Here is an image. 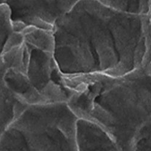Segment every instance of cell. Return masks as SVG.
I'll use <instances>...</instances> for the list:
<instances>
[{
	"label": "cell",
	"mask_w": 151,
	"mask_h": 151,
	"mask_svg": "<svg viewBox=\"0 0 151 151\" xmlns=\"http://www.w3.org/2000/svg\"><path fill=\"white\" fill-rule=\"evenodd\" d=\"M68 104L79 118L99 125L119 150L150 151V70L97 74L67 82Z\"/></svg>",
	"instance_id": "7a4b0ae2"
},
{
	"label": "cell",
	"mask_w": 151,
	"mask_h": 151,
	"mask_svg": "<svg viewBox=\"0 0 151 151\" xmlns=\"http://www.w3.org/2000/svg\"><path fill=\"white\" fill-rule=\"evenodd\" d=\"M52 33L55 60L65 80L150 70V14L123 13L80 0Z\"/></svg>",
	"instance_id": "6da1fadb"
},
{
	"label": "cell",
	"mask_w": 151,
	"mask_h": 151,
	"mask_svg": "<svg viewBox=\"0 0 151 151\" xmlns=\"http://www.w3.org/2000/svg\"><path fill=\"white\" fill-rule=\"evenodd\" d=\"M106 7L132 15L150 14L151 0H94Z\"/></svg>",
	"instance_id": "ba28073f"
},
{
	"label": "cell",
	"mask_w": 151,
	"mask_h": 151,
	"mask_svg": "<svg viewBox=\"0 0 151 151\" xmlns=\"http://www.w3.org/2000/svg\"><path fill=\"white\" fill-rule=\"evenodd\" d=\"M80 0H7L16 31L28 27L53 30L57 21Z\"/></svg>",
	"instance_id": "277c9868"
},
{
	"label": "cell",
	"mask_w": 151,
	"mask_h": 151,
	"mask_svg": "<svg viewBox=\"0 0 151 151\" xmlns=\"http://www.w3.org/2000/svg\"><path fill=\"white\" fill-rule=\"evenodd\" d=\"M78 150H119L109 134L96 123L78 117L76 127Z\"/></svg>",
	"instance_id": "5b68a950"
},
{
	"label": "cell",
	"mask_w": 151,
	"mask_h": 151,
	"mask_svg": "<svg viewBox=\"0 0 151 151\" xmlns=\"http://www.w3.org/2000/svg\"><path fill=\"white\" fill-rule=\"evenodd\" d=\"M78 117L67 102L27 105L0 137V151L78 150Z\"/></svg>",
	"instance_id": "3957f363"
},
{
	"label": "cell",
	"mask_w": 151,
	"mask_h": 151,
	"mask_svg": "<svg viewBox=\"0 0 151 151\" xmlns=\"http://www.w3.org/2000/svg\"><path fill=\"white\" fill-rule=\"evenodd\" d=\"M6 1H7V0H0V5L5 4Z\"/></svg>",
	"instance_id": "9c48e42d"
},
{
	"label": "cell",
	"mask_w": 151,
	"mask_h": 151,
	"mask_svg": "<svg viewBox=\"0 0 151 151\" xmlns=\"http://www.w3.org/2000/svg\"><path fill=\"white\" fill-rule=\"evenodd\" d=\"M6 62L0 60V134H3L17 116L27 105L21 102L7 88L3 79Z\"/></svg>",
	"instance_id": "8992f818"
},
{
	"label": "cell",
	"mask_w": 151,
	"mask_h": 151,
	"mask_svg": "<svg viewBox=\"0 0 151 151\" xmlns=\"http://www.w3.org/2000/svg\"><path fill=\"white\" fill-rule=\"evenodd\" d=\"M22 41L23 34L15 30L7 6L0 5V60Z\"/></svg>",
	"instance_id": "52a82bcc"
}]
</instances>
